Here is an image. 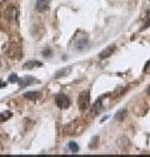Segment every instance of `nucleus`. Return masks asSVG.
I'll use <instances>...</instances> for the list:
<instances>
[{
    "label": "nucleus",
    "mask_w": 150,
    "mask_h": 157,
    "mask_svg": "<svg viewBox=\"0 0 150 157\" xmlns=\"http://www.w3.org/2000/svg\"><path fill=\"white\" fill-rule=\"evenodd\" d=\"M78 106H79L80 111H85L90 106V94L88 90L85 92H81L79 94V98H78Z\"/></svg>",
    "instance_id": "nucleus-1"
},
{
    "label": "nucleus",
    "mask_w": 150,
    "mask_h": 157,
    "mask_svg": "<svg viewBox=\"0 0 150 157\" xmlns=\"http://www.w3.org/2000/svg\"><path fill=\"white\" fill-rule=\"evenodd\" d=\"M55 102H56V106L60 108V110H67V108L70 106L69 98H68L65 94H63V93H59V94L56 96Z\"/></svg>",
    "instance_id": "nucleus-2"
},
{
    "label": "nucleus",
    "mask_w": 150,
    "mask_h": 157,
    "mask_svg": "<svg viewBox=\"0 0 150 157\" xmlns=\"http://www.w3.org/2000/svg\"><path fill=\"white\" fill-rule=\"evenodd\" d=\"M48 8H49L48 0H38L37 4H35V9H37L39 13H44L45 10H48Z\"/></svg>",
    "instance_id": "nucleus-3"
},
{
    "label": "nucleus",
    "mask_w": 150,
    "mask_h": 157,
    "mask_svg": "<svg viewBox=\"0 0 150 157\" xmlns=\"http://www.w3.org/2000/svg\"><path fill=\"white\" fill-rule=\"evenodd\" d=\"M115 49H116L115 45H110V47H108L106 49H104L103 52H101V53L99 54V57H100L101 59H104V58H109L113 53H115Z\"/></svg>",
    "instance_id": "nucleus-4"
},
{
    "label": "nucleus",
    "mask_w": 150,
    "mask_h": 157,
    "mask_svg": "<svg viewBox=\"0 0 150 157\" xmlns=\"http://www.w3.org/2000/svg\"><path fill=\"white\" fill-rule=\"evenodd\" d=\"M20 83V87H26V86H30V84H33V83H35V78H33V77H29V76H26V77H24V78H21V79H19L18 81Z\"/></svg>",
    "instance_id": "nucleus-5"
},
{
    "label": "nucleus",
    "mask_w": 150,
    "mask_h": 157,
    "mask_svg": "<svg viewBox=\"0 0 150 157\" xmlns=\"http://www.w3.org/2000/svg\"><path fill=\"white\" fill-rule=\"evenodd\" d=\"M76 124H78V122H71V123H69L67 127H65V133L67 135H76Z\"/></svg>",
    "instance_id": "nucleus-6"
},
{
    "label": "nucleus",
    "mask_w": 150,
    "mask_h": 157,
    "mask_svg": "<svg viewBox=\"0 0 150 157\" xmlns=\"http://www.w3.org/2000/svg\"><path fill=\"white\" fill-rule=\"evenodd\" d=\"M41 65L43 64H41L40 62H38V60H29V62H26L23 65V68L24 69H33L35 67H41Z\"/></svg>",
    "instance_id": "nucleus-7"
},
{
    "label": "nucleus",
    "mask_w": 150,
    "mask_h": 157,
    "mask_svg": "<svg viewBox=\"0 0 150 157\" xmlns=\"http://www.w3.org/2000/svg\"><path fill=\"white\" fill-rule=\"evenodd\" d=\"M125 116H127V110H125V108H123V110L118 111V113L115 114V119L119 121V122H123V121L125 119Z\"/></svg>",
    "instance_id": "nucleus-8"
},
{
    "label": "nucleus",
    "mask_w": 150,
    "mask_h": 157,
    "mask_svg": "<svg viewBox=\"0 0 150 157\" xmlns=\"http://www.w3.org/2000/svg\"><path fill=\"white\" fill-rule=\"evenodd\" d=\"M9 18H10V21L11 23H16V20H18V9L16 8H13V9L10 10Z\"/></svg>",
    "instance_id": "nucleus-9"
},
{
    "label": "nucleus",
    "mask_w": 150,
    "mask_h": 157,
    "mask_svg": "<svg viewBox=\"0 0 150 157\" xmlns=\"http://www.w3.org/2000/svg\"><path fill=\"white\" fill-rule=\"evenodd\" d=\"M11 116H13V113H11L10 111H7V112L0 113V122H5V121L10 119V118H11Z\"/></svg>",
    "instance_id": "nucleus-10"
},
{
    "label": "nucleus",
    "mask_w": 150,
    "mask_h": 157,
    "mask_svg": "<svg viewBox=\"0 0 150 157\" xmlns=\"http://www.w3.org/2000/svg\"><path fill=\"white\" fill-rule=\"evenodd\" d=\"M24 97L26 99H30V101H35L39 97V92H28V93L24 94Z\"/></svg>",
    "instance_id": "nucleus-11"
},
{
    "label": "nucleus",
    "mask_w": 150,
    "mask_h": 157,
    "mask_svg": "<svg viewBox=\"0 0 150 157\" xmlns=\"http://www.w3.org/2000/svg\"><path fill=\"white\" fill-rule=\"evenodd\" d=\"M70 70H71V68H70V67H67V68H63V69H60L59 72H56L55 78H60V77H64V76H67Z\"/></svg>",
    "instance_id": "nucleus-12"
},
{
    "label": "nucleus",
    "mask_w": 150,
    "mask_h": 157,
    "mask_svg": "<svg viewBox=\"0 0 150 157\" xmlns=\"http://www.w3.org/2000/svg\"><path fill=\"white\" fill-rule=\"evenodd\" d=\"M69 148H70L71 152H78V151H79V146H78L76 142H74V141L69 142Z\"/></svg>",
    "instance_id": "nucleus-13"
},
{
    "label": "nucleus",
    "mask_w": 150,
    "mask_h": 157,
    "mask_svg": "<svg viewBox=\"0 0 150 157\" xmlns=\"http://www.w3.org/2000/svg\"><path fill=\"white\" fill-rule=\"evenodd\" d=\"M98 141H99V137L98 136H95V137H93L91 138V141H90V144H89V148H94L95 146H97V143H98Z\"/></svg>",
    "instance_id": "nucleus-14"
},
{
    "label": "nucleus",
    "mask_w": 150,
    "mask_h": 157,
    "mask_svg": "<svg viewBox=\"0 0 150 157\" xmlns=\"http://www.w3.org/2000/svg\"><path fill=\"white\" fill-rule=\"evenodd\" d=\"M85 45H86V40H80L79 44H75V47L78 48V49H83Z\"/></svg>",
    "instance_id": "nucleus-15"
},
{
    "label": "nucleus",
    "mask_w": 150,
    "mask_h": 157,
    "mask_svg": "<svg viewBox=\"0 0 150 157\" xmlns=\"http://www.w3.org/2000/svg\"><path fill=\"white\" fill-rule=\"evenodd\" d=\"M18 81H19V78H18L15 74H11L9 77V82H18Z\"/></svg>",
    "instance_id": "nucleus-16"
},
{
    "label": "nucleus",
    "mask_w": 150,
    "mask_h": 157,
    "mask_svg": "<svg viewBox=\"0 0 150 157\" xmlns=\"http://www.w3.org/2000/svg\"><path fill=\"white\" fill-rule=\"evenodd\" d=\"M43 54H44V57H50L51 56V50L50 49H44Z\"/></svg>",
    "instance_id": "nucleus-17"
},
{
    "label": "nucleus",
    "mask_w": 150,
    "mask_h": 157,
    "mask_svg": "<svg viewBox=\"0 0 150 157\" xmlns=\"http://www.w3.org/2000/svg\"><path fill=\"white\" fill-rule=\"evenodd\" d=\"M146 93H148V94H150V86H149V87H148V89H146Z\"/></svg>",
    "instance_id": "nucleus-18"
}]
</instances>
